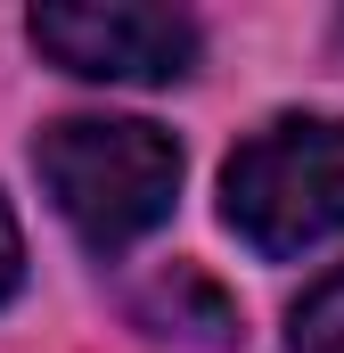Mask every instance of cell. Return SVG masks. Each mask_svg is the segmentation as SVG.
I'll list each match as a JSON object with an SVG mask.
<instances>
[{"instance_id": "cell-1", "label": "cell", "mask_w": 344, "mask_h": 353, "mask_svg": "<svg viewBox=\"0 0 344 353\" xmlns=\"http://www.w3.org/2000/svg\"><path fill=\"white\" fill-rule=\"evenodd\" d=\"M33 173L90 255H123L180 197V140L140 115H66L33 140Z\"/></svg>"}, {"instance_id": "cell-2", "label": "cell", "mask_w": 344, "mask_h": 353, "mask_svg": "<svg viewBox=\"0 0 344 353\" xmlns=\"http://www.w3.org/2000/svg\"><path fill=\"white\" fill-rule=\"evenodd\" d=\"M222 222L262 263L344 230V115H270L222 165Z\"/></svg>"}, {"instance_id": "cell-3", "label": "cell", "mask_w": 344, "mask_h": 353, "mask_svg": "<svg viewBox=\"0 0 344 353\" xmlns=\"http://www.w3.org/2000/svg\"><path fill=\"white\" fill-rule=\"evenodd\" d=\"M33 50L83 83H180L205 50L197 17L148 0H50L25 17Z\"/></svg>"}, {"instance_id": "cell-4", "label": "cell", "mask_w": 344, "mask_h": 353, "mask_svg": "<svg viewBox=\"0 0 344 353\" xmlns=\"http://www.w3.org/2000/svg\"><path fill=\"white\" fill-rule=\"evenodd\" d=\"M287 345L295 353H344V263L303 288V304L287 321Z\"/></svg>"}, {"instance_id": "cell-5", "label": "cell", "mask_w": 344, "mask_h": 353, "mask_svg": "<svg viewBox=\"0 0 344 353\" xmlns=\"http://www.w3.org/2000/svg\"><path fill=\"white\" fill-rule=\"evenodd\" d=\"M25 288V230H17V214H8V197H0V304Z\"/></svg>"}]
</instances>
